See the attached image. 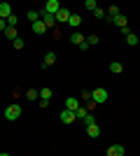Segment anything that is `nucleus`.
<instances>
[{
    "label": "nucleus",
    "instance_id": "11",
    "mask_svg": "<svg viewBox=\"0 0 140 156\" xmlns=\"http://www.w3.org/2000/svg\"><path fill=\"white\" fill-rule=\"evenodd\" d=\"M12 14V5L9 2H0V19H7Z\"/></svg>",
    "mask_w": 140,
    "mask_h": 156
},
{
    "label": "nucleus",
    "instance_id": "22",
    "mask_svg": "<svg viewBox=\"0 0 140 156\" xmlns=\"http://www.w3.org/2000/svg\"><path fill=\"white\" fill-rule=\"evenodd\" d=\"M40 98L42 100H49L52 98V89H40Z\"/></svg>",
    "mask_w": 140,
    "mask_h": 156
},
{
    "label": "nucleus",
    "instance_id": "10",
    "mask_svg": "<svg viewBox=\"0 0 140 156\" xmlns=\"http://www.w3.org/2000/svg\"><path fill=\"white\" fill-rule=\"evenodd\" d=\"M23 96H26L31 103H38V100H40V91H38V89H28V91H23Z\"/></svg>",
    "mask_w": 140,
    "mask_h": 156
},
{
    "label": "nucleus",
    "instance_id": "6",
    "mask_svg": "<svg viewBox=\"0 0 140 156\" xmlns=\"http://www.w3.org/2000/svg\"><path fill=\"white\" fill-rule=\"evenodd\" d=\"M31 26H33V33H35V35H45V33L49 30V28L45 26V21H42V19L33 21V23H31Z\"/></svg>",
    "mask_w": 140,
    "mask_h": 156
},
{
    "label": "nucleus",
    "instance_id": "1",
    "mask_svg": "<svg viewBox=\"0 0 140 156\" xmlns=\"http://www.w3.org/2000/svg\"><path fill=\"white\" fill-rule=\"evenodd\" d=\"M21 112H23V110H21V105H16V103L7 105V107H5V119H7V121H16V119L21 117Z\"/></svg>",
    "mask_w": 140,
    "mask_h": 156
},
{
    "label": "nucleus",
    "instance_id": "26",
    "mask_svg": "<svg viewBox=\"0 0 140 156\" xmlns=\"http://www.w3.org/2000/svg\"><path fill=\"white\" fill-rule=\"evenodd\" d=\"M28 19H31V23H33V21H38V19H40V12L31 9V12H28Z\"/></svg>",
    "mask_w": 140,
    "mask_h": 156
},
{
    "label": "nucleus",
    "instance_id": "25",
    "mask_svg": "<svg viewBox=\"0 0 140 156\" xmlns=\"http://www.w3.org/2000/svg\"><path fill=\"white\" fill-rule=\"evenodd\" d=\"M5 21H7V26H16V14L12 12V14H9V16H7Z\"/></svg>",
    "mask_w": 140,
    "mask_h": 156
},
{
    "label": "nucleus",
    "instance_id": "17",
    "mask_svg": "<svg viewBox=\"0 0 140 156\" xmlns=\"http://www.w3.org/2000/svg\"><path fill=\"white\" fill-rule=\"evenodd\" d=\"M110 72H112V75H119V72H124V65H121L119 61H112V63H110Z\"/></svg>",
    "mask_w": 140,
    "mask_h": 156
},
{
    "label": "nucleus",
    "instance_id": "8",
    "mask_svg": "<svg viewBox=\"0 0 140 156\" xmlns=\"http://www.w3.org/2000/svg\"><path fill=\"white\" fill-rule=\"evenodd\" d=\"M45 9H47V12H49V14H56V12H59V9H61L59 0H47V2H45Z\"/></svg>",
    "mask_w": 140,
    "mask_h": 156
},
{
    "label": "nucleus",
    "instance_id": "15",
    "mask_svg": "<svg viewBox=\"0 0 140 156\" xmlns=\"http://www.w3.org/2000/svg\"><path fill=\"white\" fill-rule=\"evenodd\" d=\"M54 63H56V54L49 51V54L45 56V61H42V68H49V65H54Z\"/></svg>",
    "mask_w": 140,
    "mask_h": 156
},
{
    "label": "nucleus",
    "instance_id": "20",
    "mask_svg": "<svg viewBox=\"0 0 140 156\" xmlns=\"http://www.w3.org/2000/svg\"><path fill=\"white\" fill-rule=\"evenodd\" d=\"M87 114H89V110H87V107H82V105L77 107V110H75V117H77V119H84Z\"/></svg>",
    "mask_w": 140,
    "mask_h": 156
},
{
    "label": "nucleus",
    "instance_id": "2",
    "mask_svg": "<svg viewBox=\"0 0 140 156\" xmlns=\"http://www.w3.org/2000/svg\"><path fill=\"white\" fill-rule=\"evenodd\" d=\"M91 100H93L96 105H103V103H107V91L103 89V86L93 89V91H91Z\"/></svg>",
    "mask_w": 140,
    "mask_h": 156
},
{
    "label": "nucleus",
    "instance_id": "34",
    "mask_svg": "<svg viewBox=\"0 0 140 156\" xmlns=\"http://www.w3.org/2000/svg\"><path fill=\"white\" fill-rule=\"evenodd\" d=\"M38 105H40V107H49V100H42V98H40V100H38Z\"/></svg>",
    "mask_w": 140,
    "mask_h": 156
},
{
    "label": "nucleus",
    "instance_id": "31",
    "mask_svg": "<svg viewBox=\"0 0 140 156\" xmlns=\"http://www.w3.org/2000/svg\"><path fill=\"white\" fill-rule=\"evenodd\" d=\"M77 47H80V51H89V47H91V44L84 40V42H82V44H77Z\"/></svg>",
    "mask_w": 140,
    "mask_h": 156
},
{
    "label": "nucleus",
    "instance_id": "19",
    "mask_svg": "<svg viewBox=\"0 0 140 156\" xmlns=\"http://www.w3.org/2000/svg\"><path fill=\"white\" fill-rule=\"evenodd\" d=\"M126 44L128 47H135V44H138V35H135V33H128V35H126Z\"/></svg>",
    "mask_w": 140,
    "mask_h": 156
},
{
    "label": "nucleus",
    "instance_id": "5",
    "mask_svg": "<svg viewBox=\"0 0 140 156\" xmlns=\"http://www.w3.org/2000/svg\"><path fill=\"white\" fill-rule=\"evenodd\" d=\"M126 154V147H124V144H112V147H107V156H124Z\"/></svg>",
    "mask_w": 140,
    "mask_h": 156
},
{
    "label": "nucleus",
    "instance_id": "23",
    "mask_svg": "<svg viewBox=\"0 0 140 156\" xmlns=\"http://www.w3.org/2000/svg\"><path fill=\"white\" fill-rule=\"evenodd\" d=\"M84 7H87L89 12H93V9H96L98 5H96V0H84Z\"/></svg>",
    "mask_w": 140,
    "mask_h": 156
},
{
    "label": "nucleus",
    "instance_id": "12",
    "mask_svg": "<svg viewBox=\"0 0 140 156\" xmlns=\"http://www.w3.org/2000/svg\"><path fill=\"white\" fill-rule=\"evenodd\" d=\"M114 23V26H119V28H124V26H128V19L126 16H124V14H117V16H114V19H110Z\"/></svg>",
    "mask_w": 140,
    "mask_h": 156
},
{
    "label": "nucleus",
    "instance_id": "27",
    "mask_svg": "<svg viewBox=\"0 0 140 156\" xmlns=\"http://www.w3.org/2000/svg\"><path fill=\"white\" fill-rule=\"evenodd\" d=\"M80 100H82V103H89V100H91V91H82Z\"/></svg>",
    "mask_w": 140,
    "mask_h": 156
},
{
    "label": "nucleus",
    "instance_id": "33",
    "mask_svg": "<svg viewBox=\"0 0 140 156\" xmlns=\"http://www.w3.org/2000/svg\"><path fill=\"white\" fill-rule=\"evenodd\" d=\"M12 96H14V98H19V96H23V91H21V89H14Z\"/></svg>",
    "mask_w": 140,
    "mask_h": 156
},
{
    "label": "nucleus",
    "instance_id": "13",
    "mask_svg": "<svg viewBox=\"0 0 140 156\" xmlns=\"http://www.w3.org/2000/svg\"><path fill=\"white\" fill-rule=\"evenodd\" d=\"M87 135L96 140V137L100 135V128H98V124H91V126H87Z\"/></svg>",
    "mask_w": 140,
    "mask_h": 156
},
{
    "label": "nucleus",
    "instance_id": "35",
    "mask_svg": "<svg viewBox=\"0 0 140 156\" xmlns=\"http://www.w3.org/2000/svg\"><path fill=\"white\" fill-rule=\"evenodd\" d=\"M45 2H47V0H45Z\"/></svg>",
    "mask_w": 140,
    "mask_h": 156
},
{
    "label": "nucleus",
    "instance_id": "16",
    "mask_svg": "<svg viewBox=\"0 0 140 156\" xmlns=\"http://www.w3.org/2000/svg\"><path fill=\"white\" fill-rule=\"evenodd\" d=\"M5 37H7V40H16V37H19L16 26H7V28H5Z\"/></svg>",
    "mask_w": 140,
    "mask_h": 156
},
{
    "label": "nucleus",
    "instance_id": "4",
    "mask_svg": "<svg viewBox=\"0 0 140 156\" xmlns=\"http://www.w3.org/2000/svg\"><path fill=\"white\" fill-rule=\"evenodd\" d=\"M40 19L45 21L47 28H54V26H56V16H54V14H49L47 9H42V12H40Z\"/></svg>",
    "mask_w": 140,
    "mask_h": 156
},
{
    "label": "nucleus",
    "instance_id": "32",
    "mask_svg": "<svg viewBox=\"0 0 140 156\" xmlns=\"http://www.w3.org/2000/svg\"><path fill=\"white\" fill-rule=\"evenodd\" d=\"M5 28H7V21H5V19H0V33H5Z\"/></svg>",
    "mask_w": 140,
    "mask_h": 156
},
{
    "label": "nucleus",
    "instance_id": "3",
    "mask_svg": "<svg viewBox=\"0 0 140 156\" xmlns=\"http://www.w3.org/2000/svg\"><path fill=\"white\" fill-rule=\"evenodd\" d=\"M75 121H77V117H75L73 110H63V112H61V124L70 126V124H75Z\"/></svg>",
    "mask_w": 140,
    "mask_h": 156
},
{
    "label": "nucleus",
    "instance_id": "14",
    "mask_svg": "<svg viewBox=\"0 0 140 156\" xmlns=\"http://www.w3.org/2000/svg\"><path fill=\"white\" fill-rule=\"evenodd\" d=\"M84 40H87V35H82L80 30H75L73 35H70V42H73V44H82Z\"/></svg>",
    "mask_w": 140,
    "mask_h": 156
},
{
    "label": "nucleus",
    "instance_id": "29",
    "mask_svg": "<svg viewBox=\"0 0 140 156\" xmlns=\"http://www.w3.org/2000/svg\"><path fill=\"white\" fill-rule=\"evenodd\" d=\"M12 42H14V49H23V44H26V42H23V40H21V37L12 40Z\"/></svg>",
    "mask_w": 140,
    "mask_h": 156
},
{
    "label": "nucleus",
    "instance_id": "30",
    "mask_svg": "<svg viewBox=\"0 0 140 156\" xmlns=\"http://www.w3.org/2000/svg\"><path fill=\"white\" fill-rule=\"evenodd\" d=\"M87 42H89V44H98V37H96V35H89V37H87Z\"/></svg>",
    "mask_w": 140,
    "mask_h": 156
},
{
    "label": "nucleus",
    "instance_id": "7",
    "mask_svg": "<svg viewBox=\"0 0 140 156\" xmlns=\"http://www.w3.org/2000/svg\"><path fill=\"white\" fill-rule=\"evenodd\" d=\"M54 16H56V23H68V19H70V12H68L66 7H61V9L54 14Z\"/></svg>",
    "mask_w": 140,
    "mask_h": 156
},
{
    "label": "nucleus",
    "instance_id": "21",
    "mask_svg": "<svg viewBox=\"0 0 140 156\" xmlns=\"http://www.w3.org/2000/svg\"><path fill=\"white\" fill-rule=\"evenodd\" d=\"M117 14H119V7H107V16H110V19H114V16H117ZM110 19H107V21H110Z\"/></svg>",
    "mask_w": 140,
    "mask_h": 156
},
{
    "label": "nucleus",
    "instance_id": "9",
    "mask_svg": "<svg viewBox=\"0 0 140 156\" xmlns=\"http://www.w3.org/2000/svg\"><path fill=\"white\" fill-rule=\"evenodd\" d=\"M80 105H82V100H80V98H73V96H70V98H66V110H77V107H80Z\"/></svg>",
    "mask_w": 140,
    "mask_h": 156
},
{
    "label": "nucleus",
    "instance_id": "28",
    "mask_svg": "<svg viewBox=\"0 0 140 156\" xmlns=\"http://www.w3.org/2000/svg\"><path fill=\"white\" fill-rule=\"evenodd\" d=\"M93 16H96V19H103V16H105V9L96 7V9H93Z\"/></svg>",
    "mask_w": 140,
    "mask_h": 156
},
{
    "label": "nucleus",
    "instance_id": "18",
    "mask_svg": "<svg viewBox=\"0 0 140 156\" xmlns=\"http://www.w3.org/2000/svg\"><path fill=\"white\" fill-rule=\"evenodd\" d=\"M68 23H70L73 28H77V26L82 23V16H80V14H70V19H68Z\"/></svg>",
    "mask_w": 140,
    "mask_h": 156
},
{
    "label": "nucleus",
    "instance_id": "24",
    "mask_svg": "<svg viewBox=\"0 0 140 156\" xmlns=\"http://www.w3.org/2000/svg\"><path fill=\"white\" fill-rule=\"evenodd\" d=\"M82 121H84V126H91V124H96V117H93V114H87Z\"/></svg>",
    "mask_w": 140,
    "mask_h": 156
}]
</instances>
